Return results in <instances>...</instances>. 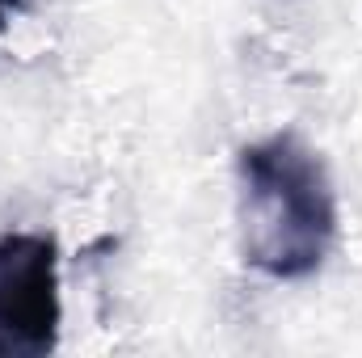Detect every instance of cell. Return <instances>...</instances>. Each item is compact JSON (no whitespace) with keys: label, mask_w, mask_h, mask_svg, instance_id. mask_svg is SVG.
I'll use <instances>...</instances> for the list:
<instances>
[{"label":"cell","mask_w":362,"mask_h":358,"mask_svg":"<svg viewBox=\"0 0 362 358\" xmlns=\"http://www.w3.org/2000/svg\"><path fill=\"white\" fill-rule=\"evenodd\" d=\"M236 219L245 262L278 282L308 278L337 241V194L325 161L299 135H270L240 148Z\"/></svg>","instance_id":"6da1fadb"},{"label":"cell","mask_w":362,"mask_h":358,"mask_svg":"<svg viewBox=\"0 0 362 358\" xmlns=\"http://www.w3.org/2000/svg\"><path fill=\"white\" fill-rule=\"evenodd\" d=\"M59 245L47 232L0 236V358H42L59 346Z\"/></svg>","instance_id":"7a4b0ae2"},{"label":"cell","mask_w":362,"mask_h":358,"mask_svg":"<svg viewBox=\"0 0 362 358\" xmlns=\"http://www.w3.org/2000/svg\"><path fill=\"white\" fill-rule=\"evenodd\" d=\"M17 4H21V0H0V8H17Z\"/></svg>","instance_id":"3957f363"},{"label":"cell","mask_w":362,"mask_h":358,"mask_svg":"<svg viewBox=\"0 0 362 358\" xmlns=\"http://www.w3.org/2000/svg\"><path fill=\"white\" fill-rule=\"evenodd\" d=\"M0 34H4V8H0Z\"/></svg>","instance_id":"277c9868"}]
</instances>
